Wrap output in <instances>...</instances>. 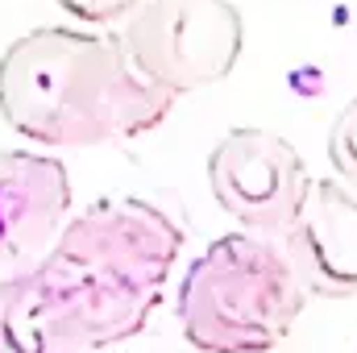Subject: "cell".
Listing matches in <instances>:
<instances>
[{
    "label": "cell",
    "instance_id": "1",
    "mask_svg": "<svg viewBox=\"0 0 357 353\" xmlns=\"http://www.w3.org/2000/svg\"><path fill=\"white\" fill-rule=\"evenodd\" d=\"M183 250L150 200L112 195L59 229L50 250L0 274V324L25 353H96L146 329Z\"/></svg>",
    "mask_w": 357,
    "mask_h": 353
},
{
    "label": "cell",
    "instance_id": "2",
    "mask_svg": "<svg viewBox=\"0 0 357 353\" xmlns=\"http://www.w3.org/2000/svg\"><path fill=\"white\" fill-rule=\"evenodd\" d=\"M175 96L137 75L116 33L42 25L0 54V117L38 146L129 142L171 117Z\"/></svg>",
    "mask_w": 357,
    "mask_h": 353
},
{
    "label": "cell",
    "instance_id": "3",
    "mask_svg": "<svg viewBox=\"0 0 357 353\" xmlns=\"http://www.w3.org/2000/svg\"><path fill=\"white\" fill-rule=\"evenodd\" d=\"M307 287L278 237L225 233L178 287V329L199 353H266L299 320Z\"/></svg>",
    "mask_w": 357,
    "mask_h": 353
},
{
    "label": "cell",
    "instance_id": "4",
    "mask_svg": "<svg viewBox=\"0 0 357 353\" xmlns=\"http://www.w3.org/2000/svg\"><path fill=\"white\" fill-rule=\"evenodd\" d=\"M116 38L142 80L187 96L237 67L245 25L233 0H142Z\"/></svg>",
    "mask_w": 357,
    "mask_h": 353
},
{
    "label": "cell",
    "instance_id": "5",
    "mask_svg": "<svg viewBox=\"0 0 357 353\" xmlns=\"http://www.w3.org/2000/svg\"><path fill=\"white\" fill-rule=\"evenodd\" d=\"M208 183L229 220L245 233L282 237L312 187L303 154L270 129H229L208 154Z\"/></svg>",
    "mask_w": 357,
    "mask_h": 353
},
{
    "label": "cell",
    "instance_id": "6",
    "mask_svg": "<svg viewBox=\"0 0 357 353\" xmlns=\"http://www.w3.org/2000/svg\"><path fill=\"white\" fill-rule=\"evenodd\" d=\"M71 212V175L50 154L0 150V270L33 266Z\"/></svg>",
    "mask_w": 357,
    "mask_h": 353
},
{
    "label": "cell",
    "instance_id": "7",
    "mask_svg": "<svg viewBox=\"0 0 357 353\" xmlns=\"http://www.w3.org/2000/svg\"><path fill=\"white\" fill-rule=\"evenodd\" d=\"M307 295H357V191L341 179H312L291 229L278 237Z\"/></svg>",
    "mask_w": 357,
    "mask_h": 353
},
{
    "label": "cell",
    "instance_id": "8",
    "mask_svg": "<svg viewBox=\"0 0 357 353\" xmlns=\"http://www.w3.org/2000/svg\"><path fill=\"white\" fill-rule=\"evenodd\" d=\"M328 163H333L337 179L349 191H357V100H349L337 112V121L328 129Z\"/></svg>",
    "mask_w": 357,
    "mask_h": 353
},
{
    "label": "cell",
    "instance_id": "9",
    "mask_svg": "<svg viewBox=\"0 0 357 353\" xmlns=\"http://www.w3.org/2000/svg\"><path fill=\"white\" fill-rule=\"evenodd\" d=\"M63 13H71L75 21H88V25H112V21H125L142 0H54Z\"/></svg>",
    "mask_w": 357,
    "mask_h": 353
},
{
    "label": "cell",
    "instance_id": "10",
    "mask_svg": "<svg viewBox=\"0 0 357 353\" xmlns=\"http://www.w3.org/2000/svg\"><path fill=\"white\" fill-rule=\"evenodd\" d=\"M0 353H25L21 345H17V337H13V333H8L4 324H0Z\"/></svg>",
    "mask_w": 357,
    "mask_h": 353
}]
</instances>
